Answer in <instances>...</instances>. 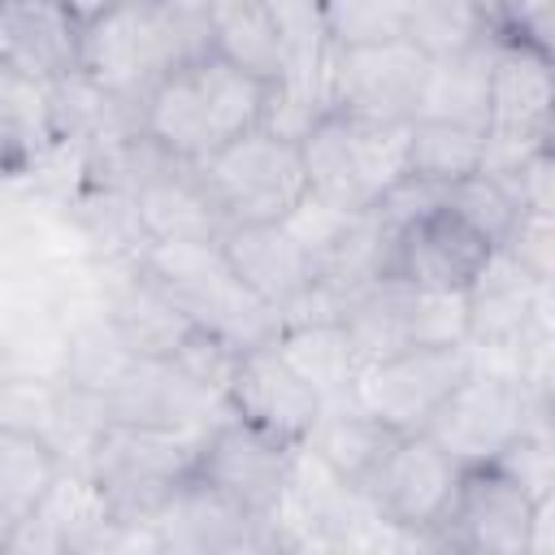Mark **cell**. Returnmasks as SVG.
<instances>
[{"label":"cell","mask_w":555,"mask_h":555,"mask_svg":"<svg viewBox=\"0 0 555 555\" xmlns=\"http://www.w3.org/2000/svg\"><path fill=\"white\" fill-rule=\"evenodd\" d=\"M264 95H269V82L234 69L225 56H217L208 48V52L182 61L178 69H169L147 91V100L139 104L143 134L156 139L178 160L195 165L208 152H217L221 143L260 126Z\"/></svg>","instance_id":"1"},{"label":"cell","mask_w":555,"mask_h":555,"mask_svg":"<svg viewBox=\"0 0 555 555\" xmlns=\"http://www.w3.org/2000/svg\"><path fill=\"white\" fill-rule=\"evenodd\" d=\"M208 48V22L178 17L160 0H117L82 26V74L100 91L143 104L169 69Z\"/></svg>","instance_id":"2"},{"label":"cell","mask_w":555,"mask_h":555,"mask_svg":"<svg viewBox=\"0 0 555 555\" xmlns=\"http://www.w3.org/2000/svg\"><path fill=\"white\" fill-rule=\"evenodd\" d=\"M134 264L199 325L234 343L238 351L273 343L282 321L256 299L225 264L217 238H147L134 251Z\"/></svg>","instance_id":"3"},{"label":"cell","mask_w":555,"mask_h":555,"mask_svg":"<svg viewBox=\"0 0 555 555\" xmlns=\"http://www.w3.org/2000/svg\"><path fill=\"white\" fill-rule=\"evenodd\" d=\"M299 160L317 199L360 212L408 173V121H369L325 108L299 139Z\"/></svg>","instance_id":"4"},{"label":"cell","mask_w":555,"mask_h":555,"mask_svg":"<svg viewBox=\"0 0 555 555\" xmlns=\"http://www.w3.org/2000/svg\"><path fill=\"white\" fill-rule=\"evenodd\" d=\"M199 438L204 434H195V429L108 421L87 455V473L121 525L152 529L169 490L195 468Z\"/></svg>","instance_id":"5"},{"label":"cell","mask_w":555,"mask_h":555,"mask_svg":"<svg viewBox=\"0 0 555 555\" xmlns=\"http://www.w3.org/2000/svg\"><path fill=\"white\" fill-rule=\"evenodd\" d=\"M529 425L551 429V390H529L520 377L473 360V369L434 408L421 434L468 468L490 464Z\"/></svg>","instance_id":"6"},{"label":"cell","mask_w":555,"mask_h":555,"mask_svg":"<svg viewBox=\"0 0 555 555\" xmlns=\"http://www.w3.org/2000/svg\"><path fill=\"white\" fill-rule=\"evenodd\" d=\"M195 173L217 212L225 217V225L282 221L308 195L299 143L269 134L264 126H251L238 139L208 152L204 160H195Z\"/></svg>","instance_id":"7"},{"label":"cell","mask_w":555,"mask_h":555,"mask_svg":"<svg viewBox=\"0 0 555 555\" xmlns=\"http://www.w3.org/2000/svg\"><path fill=\"white\" fill-rule=\"evenodd\" d=\"M299 460V442H286L234 412L212 421L195 447V477L217 486L225 499L247 507L251 516H278L291 473Z\"/></svg>","instance_id":"8"},{"label":"cell","mask_w":555,"mask_h":555,"mask_svg":"<svg viewBox=\"0 0 555 555\" xmlns=\"http://www.w3.org/2000/svg\"><path fill=\"white\" fill-rule=\"evenodd\" d=\"M533 503L499 464H468L442 520L429 529V546L455 555H529Z\"/></svg>","instance_id":"9"},{"label":"cell","mask_w":555,"mask_h":555,"mask_svg":"<svg viewBox=\"0 0 555 555\" xmlns=\"http://www.w3.org/2000/svg\"><path fill=\"white\" fill-rule=\"evenodd\" d=\"M464 464L451 460L425 434H399L377 473L364 481V499L377 520L399 529L408 546H429V529L442 520Z\"/></svg>","instance_id":"10"},{"label":"cell","mask_w":555,"mask_h":555,"mask_svg":"<svg viewBox=\"0 0 555 555\" xmlns=\"http://www.w3.org/2000/svg\"><path fill=\"white\" fill-rule=\"evenodd\" d=\"M429 56L412 39H382L356 48H330L325 104L369 121H412Z\"/></svg>","instance_id":"11"},{"label":"cell","mask_w":555,"mask_h":555,"mask_svg":"<svg viewBox=\"0 0 555 555\" xmlns=\"http://www.w3.org/2000/svg\"><path fill=\"white\" fill-rule=\"evenodd\" d=\"M473 369L468 343H442V347H408L386 360H373L356 373L351 399L369 408L377 421H386L399 434H421L434 408L455 390V382Z\"/></svg>","instance_id":"12"},{"label":"cell","mask_w":555,"mask_h":555,"mask_svg":"<svg viewBox=\"0 0 555 555\" xmlns=\"http://www.w3.org/2000/svg\"><path fill=\"white\" fill-rule=\"evenodd\" d=\"M152 533H156V551H186V555H243V551L291 546L278 516H251L247 507H238L195 473H186L169 490V499L152 520Z\"/></svg>","instance_id":"13"},{"label":"cell","mask_w":555,"mask_h":555,"mask_svg":"<svg viewBox=\"0 0 555 555\" xmlns=\"http://www.w3.org/2000/svg\"><path fill=\"white\" fill-rule=\"evenodd\" d=\"M490 251L494 247L473 225H464L451 208L434 204L395 230L386 278L416 291H468Z\"/></svg>","instance_id":"14"},{"label":"cell","mask_w":555,"mask_h":555,"mask_svg":"<svg viewBox=\"0 0 555 555\" xmlns=\"http://www.w3.org/2000/svg\"><path fill=\"white\" fill-rule=\"evenodd\" d=\"M225 408L278 438L304 447V438L321 412V395L282 360V351L273 343H256V347L238 351L234 377L225 386Z\"/></svg>","instance_id":"15"},{"label":"cell","mask_w":555,"mask_h":555,"mask_svg":"<svg viewBox=\"0 0 555 555\" xmlns=\"http://www.w3.org/2000/svg\"><path fill=\"white\" fill-rule=\"evenodd\" d=\"M82 17L65 0H0V65L65 82L82 74Z\"/></svg>","instance_id":"16"},{"label":"cell","mask_w":555,"mask_h":555,"mask_svg":"<svg viewBox=\"0 0 555 555\" xmlns=\"http://www.w3.org/2000/svg\"><path fill=\"white\" fill-rule=\"evenodd\" d=\"M217 247H221L230 273L256 299H264L278 312V321H282V308L295 304L317 278L312 251L282 221H234L217 234Z\"/></svg>","instance_id":"17"},{"label":"cell","mask_w":555,"mask_h":555,"mask_svg":"<svg viewBox=\"0 0 555 555\" xmlns=\"http://www.w3.org/2000/svg\"><path fill=\"white\" fill-rule=\"evenodd\" d=\"M551 52L516 39H494L490 56V134L520 143H551Z\"/></svg>","instance_id":"18"},{"label":"cell","mask_w":555,"mask_h":555,"mask_svg":"<svg viewBox=\"0 0 555 555\" xmlns=\"http://www.w3.org/2000/svg\"><path fill=\"white\" fill-rule=\"evenodd\" d=\"M395 438H399V429H390L386 421H377L347 390L338 399H321V412H317L304 447L330 473H338L343 481H351V486L364 490V481L377 473V464L386 460V451L395 447Z\"/></svg>","instance_id":"19"},{"label":"cell","mask_w":555,"mask_h":555,"mask_svg":"<svg viewBox=\"0 0 555 555\" xmlns=\"http://www.w3.org/2000/svg\"><path fill=\"white\" fill-rule=\"evenodd\" d=\"M130 199L147 238H217L225 230V217L208 199L191 160H169L165 169L143 178Z\"/></svg>","instance_id":"20"},{"label":"cell","mask_w":555,"mask_h":555,"mask_svg":"<svg viewBox=\"0 0 555 555\" xmlns=\"http://www.w3.org/2000/svg\"><path fill=\"white\" fill-rule=\"evenodd\" d=\"M494 39H477L460 52L447 56H429L425 82H421V100L412 117H429V121H451V126H473L486 130L490 126V56H494Z\"/></svg>","instance_id":"21"},{"label":"cell","mask_w":555,"mask_h":555,"mask_svg":"<svg viewBox=\"0 0 555 555\" xmlns=\"http://www.w3.org/2000/svg\"><path fill=\"white\" fill-rule=\"evenodd\" d=\"M208 39L212 52L225 56L234 69L269 87L286 78V48L264 0H217L208 13Z\"/></svg>","instance_id":"22"},{"label":"cell","mask_w":555,"mask_h":555,"mask_svg":"<svg viewBox=\"0 0 555 555\" xmlns=\"http://www.w3.org/2000/svg\"><path fill=\"white\" fill-rule=\"evenodd\" d=\"M273 347L282 351V360L321 395V399H338L351 390L360 364L351 351V338L343 330V321H304V325H282Z\"/></svg>","instance_id":"23"},{"label":"cell","mask_w":555,"mask_h":555,"mask_svg":"<svg viewBox=\"0 0 555 555\" xmlns=\"http://www.w3.org/2000/svg\"><path fill=\"white\" fill-rule=\"evenodd\" d=\"M61 455L52 451L48 438L0 425V529L43 503L52 481L61 477Z\"/></svg>","instance_id":"24"},{"label":"cell","mask_w":555,"mask_h":555,"mask_svg":"<svg viewBox=\"0 0 555 555\" xmlns=\"http://www.w3.org/2000/svg\"><path fill=\"white\" fill-rule=\"evenodd\" d=\"M481 156H486V130L429 121V117L408 121V173L421 182L451 186V182L477 173Z\"/></svg>","instance_id":"25"},{"label":"cell","mask_w":555,"mask_h":555,"mask_svg":"<svg viewBox=\"0 0 555 555\" xmlns=\"http://www.w3.org/2000/svg\"><path fill=\"white\" fill-rule=\"evenodd\" d=\"M490 35L494 17L481 0H408L403 39H412L425 56H447Z\"/></svg>","instance_id":"26"},{"label":"cell","mask_w":555,"mask_h":555,"mask_svg":"<svg viewBox=\"0 0 555 555\" xmlns=\"http://www.w3.org/2000/svg\"><path fill=\"white\" fill-rule=\"evenodd\" d=\"M442 208H451L464 225H473L490 247H503V238L512 234V225L520 217L516 199L490 173H468V178L442 186Z\"/></svg>","instance_id":"27"},{"label":"cell","mask_w":555,"mask_h":555,"mask_svg":"<svg viewBox=\"0 0 555 555\" xmlns=\"http://www.w3.org/2000/svg\"><path fill=\"white\" fill-rule=\"evenodd\" d=\"M408 0H321V22L330 48L382 43L403 35Z\"/></svg>","instance_id":"28"},{"label":"cell","mask_w":555,"mask_h":555,"mask_svg":"<svg viewBox=\"0 0 555 555\" xmlns=\"http://www.w3.org/2000/svg\"><path fill=\"white\" fill-rule=\"evenodd\" d=\"M0 121L9 130H17L35 152L43 143L56 139V126H52V87L48 82H35L9 65H0Z\"/></svg>","instance_id":"29"},{"label":"cell","mask_w":555,"mask_h":555,"mask_svg":"<svg viewBox=\"0 0 555 555\" xmlns=\"http://www.w3.org/2000/svg\"><path fill=\"white\" fill-rule=\"evenodd\" d=\"M195 386H204V390H212V395H221L225 399V386H230V377H234V364H238V347L234 343H225L221 334H212V330H199V325H191L186 330V338L173 347V356H169Z\"/></svg>","instance_id":"30"},{"label":"cell","mask_w":555,"mask_h":555,"mask_svg":"<svg viewBox=\"0 0 555 555\" xmlns=\"http://www.w3.org/2000/svg\"><path fill=\"white\" fill-rule=\"evenodd\" d=\"M490 464H499L507 477H516L533 499L555 494V447H551V429H520Z\"/></svg>","instance_id":"31"},{"label":"cell","mask_w":555,"mask_h":555,"mask_svg":"<svg viewBox=\"0 0 555 555\" xmlns=\"http://www.w3.org/2000/svg\"><path fill=\"white\" fill-rule=\"evenodd\" d=\"M503 251L533 282L551 286V273H555V212H520L512 234L503 238Z\"/></svg>","instance_id":"32"},{"label":"cell","mask_w":555,"mask_h":555,"mask_svg":"<svg viewBox=\"0 0 555 555\" xmlns=\"http://www.w3.org/2000/svg\"><path fill=\"white\" fill-rule=\"evenodd\" d=\"M169 13H178V17H191V22H208V13H212V4L217 0H160Z\"/></svg>","instance_id":"33"},{"label":"cell","mask_w":555,"mask_h":555,"mask_svg":"<svg viewBox=\"0 0 555 555\" xmlns=\"http://www.w3.org/2000/svg\"><path fill=\"white\" fill-rule=\"evenodd\" d=\"M65 4H69V9H74L82 22H91V17H100L104 9H113L117 0H65Z\"/></svg>","instance_id":"34"},{"label":"cell","mask_w":555,"mask_h":555,"mask_svg":"<svg viewBox=\"0 0 555 555\" xmlns=\"http://www.w3.org/2000/svg\"><path fill=\"white\" fill-rule=\"evenodd\" d=\"M481 4H486V9H490V17H494V22H499V13H503V9H507V4H516V0H481Z\"/></svg>","instance_id":"35"}]
</instances>
